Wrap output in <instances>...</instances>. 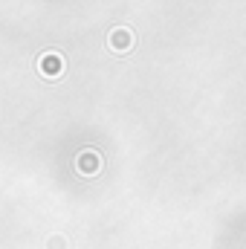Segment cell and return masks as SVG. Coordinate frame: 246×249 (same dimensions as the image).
Here are the masks:
<instances>
[{"mask_svg": "<svg viewBox=\"0 0 246 249\" xmlns=\"http://www.w3.org/2000/svg\"><path fill=\"white\" fill-rule=\"evenodd\" d=\"M41 70H44V72H47V70H50V72H58V70H61V58H58V55H44V58H41Z\"/></svg>", "mask_w": 246, "mask_h": 249, "instance_id": "obj_1", "label": "cell"}]
</instances>
